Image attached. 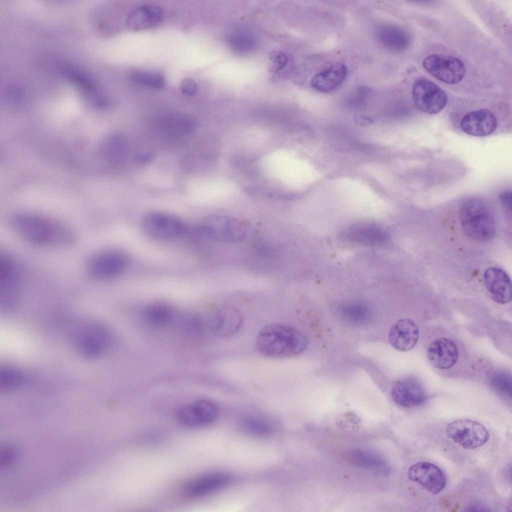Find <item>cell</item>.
<instances>
[{
	"instance_id": "30",
	"label": "cell",
	"mask_w": 512,
	"mask_h": 512,
	"mask_svg": "<svg viewBox=\"0 0 512 512\" xmlns=\"http://www.w3.org/2000/svg\"><path fill=\"white\" fill-rule=\"evenodd\" d=\"M352 456L356 458L354 460L360 464L377 465L382 462L381 460L376 456L362 451L352 452Z\"/></svg>"
},
{
	"instance_id": "18",
	"label": "cell",
	"mask_w": 512,
	"mask_h": 512,
	"mask_svg": "<svg viewBox=\"0 0 512 512\" xmlns=\"http://www.w3.org/2000/svg\"><path fill=\"white\" fill-rule=\"evenodd\" d=\"M230 480V477L224 473H208L188 481L184 486V492L188 498L202 497L224 488Z\"/></svg>"
},
{
	"instance_id": "11",
	"label": "cell",
	"mask_w": 512,
	"mask_h": 512,
	"mask_svg": "<svg viewBox=\"0 0 512 512\" xmlns=\"http://www.w3.org/2000/svg\"><path fill=\"white\" fill-rule=\"evenodd\" d=\"M408 476L433 494L442 492L446 485V478L443 472L438 466L427 462H419L412 465L408 470Z\"/></svg>"
},
{
	"instance_id": "4",
	"label": "cell",
	"mask_w": 512,
	"mask_h": 512,
	"mask_svg": "<svg viewBox=\"0 0 512 512\" xmlns=\"http://www.w3.org/2000/svg\"><path fill=\"white\" fill-rule=\"evenodd\" d=\"M127 259L122 252L104 250L92 254L86 266L88 275L93 280L106 281L120 276L126 268Z\"/></svg>"
},
{
	"instance_id": "24",
	"label": "cell",
	"mask_w": 512,
	"mask_h": 512,
	"mask_svg": "<svg viewBox=\"0 0 512 512\" xmlns=\"http://www.w3.org/2000/svg\"><path fill=\"white\" fill-rule=\"evenodd\" d=\"M378 41L384 47L394 51H402L410 45V38L404 28L390 24H383L376 28Z\"/></svg>"
},
{
	"instance_id": "32",
	"label": "cell",
	"mask_w": 512,
	"mask_h": 512,
	"mask_svg": "<svg viewBox=\"0 0 512 512\" xmlns=\"http://www.w3.org/2000/svg\"><path fill=\"white\" fill-rule=\"evenodd\" d=\"M270 57L271 60L274 62V70L276 72L282 68L288 62V57L282 52H272L270 54Z\"/></svg>"
},
{
	"instance_id": "28",
	"label": "cell",
	"mask_w": 512,
	"mask_h": 512,
	"mask_svg": "<svg viewBox=\"0 0 512 512\" xmlns=\"http://www.w3.org/2000/svg\"><path fill=\"white\" fill-rule=\"evenodd\" d=\"M490 386L496 392L508 396L512 394L511 376L507 372H498L490 377Z\"/></svg>"
},
{
	"instance_id": "31",
	"label": "cell",
	"mask_w": 512,
	"mask_h": 512,
	"mask_svg": "<svg viewBox=\"0 0 512 512\" xmlns=\"http://www.w3.org/2000/svg\"><path fill=\"white\" fill-rule=\"evenodd\" d=\"M246 428L250 432L260 435H267L271 432L270 427L265 422L250 420L246 422Z\"/></svg>"
},
{
	"instance_id": "34",
	"label": "cell",
	"mask_w": 512,
	"mask_h": 512,
	"mask_svg": "<svg viewBox=\"0 0 512 512\" xmlns=\"http://www.w3.org/2000/svg\"><path fill=\"white\" fill-rule=\"evenodd\" d=\"M500 199L504 208L506 210L510 212L512 210L511 190H506L501 193L500 196Z\"/></svg>"
},
{
	"instance_id": "7",
	"label": "cell",
	"mask_w": 512,
	"mask_h": 512,
	"mask_svg": "<svg viewBox=\"0 0 512 512\" xmlns=\"http://www.w3.org/2000/svg\"><path fill=\"white\" fill-rule=\"evenodd\" d=\"M144 231L157 240L174 238L184 231L185 226L178 217L166 212H152L146 214L142 220Z\"/></svg>"
},
{
	"instance_id": "15",
	"label": "cell",
	"mask_w": 512,
	"mask_h": 512,
	"mask_svg": "<svg viewBox=\"0 0 512 512\" xmlns=\"http://www.w3.org/2000/svg\"><path fill=\"white\" fill-rule=\"evenodd\" d=\"M20 271L18 266L10 256L4 254L0 256V296L1 304H10L18 292Z\"/></svg>"
},
{
	"instance_id": "9",
	"label": "cell",
	"mask_w": 512,
	"mask_h": 512,
	"mask_svg": "<svg viewBox=\"0 0 512 512\" xmlns=\"http://www.w3.org/2000/svg\"><path fill=\"white\" fill-rule=\"evenodd\" d=\"M422 65L429 74L448 84L458 83L466 72L464 63L459 58L448 55H430L424 60Z\"/></svg>"
},
{
	"instance_id": "10",
	"label": "cell",
	"mask_w": 512,
	"mask_h": 512,
	"mask_svg": "<svg viewBox=\"0 0 512 512\" xmlns=\"http://www.w3.org/2000/svg\"><path fill=\"white\" fill-rule=\"evenodd\" d=\"M412 96L418 108L428 114L440 112L447 103V96L444 90L425 78H418L414 82Z\"/></svg>"
},
{
	"instance_id": "1",
	"label": "cell",
	"mask_w": 512,
	"mask_h": 512,
	"mask_svg": "<svg viewBox=\"0 0 512 512\" xmlns=\"http://www.w3.org/2000/svg\"><path fill=\"white\" fill-rule=\"evenodd\" d=\"M10 224L16 234L39 246L62 247L73 244L76 234L68 226L38 214L20 213L12 217Z\"/></svg>"
},
{
	"instance_id": "19",
	"label": "cell",
	"mask_w": 512,
	"mask_h": 512,
	"mask_svg": "<svg viewBox=\"0 0 512 512\" xmlns=\"http://www.w3.org/2000/svg\"><path fill=\"white\" fill-rule=\"evenodd\" d=\"M419 338V328L414 320L403 318L397 320L391 327L388 340L391 346L400 352H406L412 348Z\"/></svg>"
},
{
	"instance_id": "2",
	"label": "cell",
	"mask_w": 512,
	"mask_h": 512,
	"mask_svg": "<svg viewBox=\"0 0 512 512\" xmlns=\"http://www.w3.org/2000/svg\"><path fill=\"white\" fill-rule=\"evenodd\" d=\"M308 345L306 336L290 326L274 323L258 332L256 347L262 355L270 358L293 357L302 353Z\"/></svg>"
},
{
	"instance_id": "13",
	"label": "cell",
	"mask_w": 512,
	"mask_h": 512,
	"mask_svg": "<svg viewBox=\"0 0 512 512\" xmlns=\"http://www.w3.org/2000/svg\"><path fill=\"white\" fill-rule=\"evenodd\" d=\"M242 322V314L236 308L224 304L214 311L211 317L210 326L216 336L226 338L236 333Z\"/></svg>"
},
{
	"instance_id": "20",
	"label": "cell",
	"mask_w": 512,
	"mask_h": 512,
	"mask_svg": "<svg viewBox=\"0 0 512 512\" xmlns=\"http://www.w3.org/2000/svg\"><path fill=\"white\" fill-rule=\"evenodd\" d=\"M218 408L212 401L201 399L192 404H186L181 410L180 416L186 426H198L212 422L216 417Z\"/></svg>"
},
{
	"instance_id": "25",
	"label": "cell",
	"mask_w": 512,
	"mask_h": 512,
	"mask_svg": "<svg viewBox=\"0 0 512 512\" xmlns=\"http://www.w3.org/2000/svg\"><path fill=\"white\" fill-rule=\"evenodd\" d=\"M144 316L146 320L151 324L161 326L170 321L173 317V310L166 304L156 302L146 307Z\"/></svg>"
},
{
	"instance_id": "8",
	"label": "cell",
	"mask_w": 512,
	"mask_h": 512,
	"mask_svg": "<svg viewBox=\"0 0 512 512\" xmlns=\"http://www.w3.org/2000/svg\"><path fill=\"white\" fill-rule=\"evenodd\" d=\"M74 338L78 350L90 357H96L102 354L112 342L110 331L96 324H88L78 329Z\"/></svg>"
},
{
	"instance_id": "12",
	"label": "cell",
	"mask_w": 512,
	"mask_h": 512,
	"mask_svg": "<svg viewBox=\"0 0 512 512\" xmlns=\"http://www.w3.org/2000/svg\"><path fill=\"white\" fill-rule=\"evenodd\" d=\"M391 396L398 405L406 408L420 406L426 400V392L416 380L406 378L394 382L391 388Z\"/></svg>"
},
{
	"instance_id": "23",
	"label": "cell",
	"mask_w": 512,
	"mask_h": 512,
	"mask_svg": "<svg viewBox=\"0 0 512 512\" xmlns=\"http://www.w3.org/2000/svg\"><path fill=\"white\" fill-rule=\"evenodd\" d=\"M347 73L346 67L344 64L336 62L314 76L311 85L319 92H331L343 82Z\"/></svg>"
},
{
	"instance_id": "21",
	"label": "cell",
	"mask_w": 512,
	"mask_h": 512,
	"mask_svg": "<svg viewBox=\"0 0 512 512\" xmlns=\"http://www.w3.org/2000/svg\"><path fill=\"white\" fill-rule=\"evenodd\" d=\"M484 285L492 298L500 304H507L512 300V284L508 274L496 267H490L484 275Z\"/></svg>"
},
{
	"instance_id": "5",
	"label": "cell",
	"mask_w": 512,
	"mask_h": 512,
	"mask_svg": "<svg viewBox=\"0 0 512 512\" xmlns=\"http://www.w3.org/2000/svg\"><path fill=\"white\" fill-rule=\"evenodd\" d=\"M446 432L452 442L466 449L482 446L490 436L488 431L482 424L468 418L450 422L446 426Z\"/></svg>"
},
{
	"instance_id": "3",
	"label": "cell",
	"mask_w": 512,
	"mask_h": 512,
	"mask_svg": "<svg viewBox=\"0 0 512 512\" xmlns=\"http://www.w3.org/2000/svg\"><path fill=\"white\" fill-rule=\"evenodd\" d=\"M462 228L468 236L480 241L491 239L496 224L492 209L483 200L471 198L462 204L460 212Z\"/></svg>"
},
{
	"instance_id": "17",
	"label": "cell",
	"mask_w": 512,
	"mask_h": 512,
	"mask_svg": "<svg viewBox=\"0 0 512 512\" xmlns=\"http://www.w3.org/2000/svg\"><path fill=\"white\" fill-rule=\"evenodd\" d=\"M498 121L490 110L482 108L465 114L460 122L464 133L475 136H484L492 134L496 129Z\"/></svg>"
},
{
	"instance_id": "14",
	"label": "cell",
	"mask_w": 512,
	"mask_h": 512,
	"mask_svg": "<svg viewBox=\"0 0 512 512\" xmlns=\"http://www.w3.org/2000/svg\"><path fill=\"white\" fill-rule=\"evenodd\" d=\"M154 128L159 132L172 138L182 137L194 130L195 122L190 116L179 112H169L157 116Z\"/></svg>"
},
{
	"instance_id": "29",
	"label": "cell",
	"mask_w": 512,
	"mask_h": 512,
	"mask_svg": "<svg viewBox=\"0 0 512 512\" xmlns=\"http://www.w3.org/2000/svg\"><path fill=\"white\" fill-rule=\"evenodd\" d=\"M22 374L15 368L8 367L0 370V388L2 390L14 388L22 382Z\"/></svg>"
},
{
	"instance_id": "33",
	"label": "cell",
	"mask_w": 512,
	"mask_h": 512,
	"mask_svg": "<svg viewBox=\"0 0 512 512\" xmlns=\"http://www.w3.org/2000/svg\"><path fill=\"white\" fill-rule=\"evenodd\" d=\"M181 92L185 95L191 96L197 92L198 86L196 82L191 78H186L182 80L180 84Z\"/></svg>"
},
{
	"instance_id": "6",
	"label": "cell",
	"mask_w": 512,
	"mask_h": 512,
	"mask_svg": "<svg viewBox=\"0 0 512 512\" xmlns=\"http://www.w3.org/2000/svg\"><path fill=\"white\" fill-rule=\"evenodd\" d=\"M206 238L226 243L242 240L246 228L238 220L226 216H212L199 225Z\"/></svg>"
},
{
	"instance_id": "26",
	"label": "cell",
	"mask_w": 512,
	"mask_h": 512,
	"mask_svg": "<svg viewBox=\"0 0 512 512\" xmlns=\"http://www.w3.org/2000/svg\"><path fill=\"white\" fill-rule=\"evenodd\" d=\"M130 78L134 82L138 85L152 89L161 88L166 84L164 76L154 72L134 70L130 74Z\"/></svg>"
},
{
	"instance_id": "22",
	"label": "cell",
	"mask_w": 512,
	"mask_h": 512,
	"mask_svg": "<svg viewBox=\"0 0 512 512\" xmlns=\"http://www.w3.org/2000/svg\"><path fill=\"white\" fill-rule=\"evenodd\" d=\"M162 10L158 6L144 4L134 9L128 14L126 24L132 31H141L154 28L162 21Z\"/></svg>"
},
{
	"instance_id": "27",
	"label": "cell",
	"mask_w": 512,
	"mask_h": 512,
	"mask_svg": "<svg viewBox=\"0 0 512 512\" xmlns=\"http://www.w3.org/2000/svg\"><path fill=\"white\" fill-rule=\"evenodd\" d=\"M350 238L354 240L367 244H376L385 240L384 232L371 226H360L350 232Z\"/></svg>"
},
{
	"instance_id": "16",
	"label": "cell",
	"mask_w": 512,
	"mask_h": 512,
	"mask_svg": "<svg viewBox=\"0 0 512 512\" xmlns=\"http://www.w3.org/2000/svg\"><path fill=\"white\" fill-rule=\"evenodd\" d=\"M458 350L456 344L446 338H439L432 340L426 350L428 360L435 368L448 370L452 368L458 360Z\"/></svg>"
},
{
	"instance_id": "35",
	"label": "cell",
	"mask_w": 512,
	"mask_h": 512,
	"mask_svg": "<svg viewBox=\"0 0 512 512\" xmlns=\"http://www.w3.org/2000/svg\"><path fill=\"white\" fill-rule=\"evenodd\" d=\"M138 161L141 162H148L152 158V156L150 154H140L138 155L136 158Z\"/></svg>"
}]
</instances>
